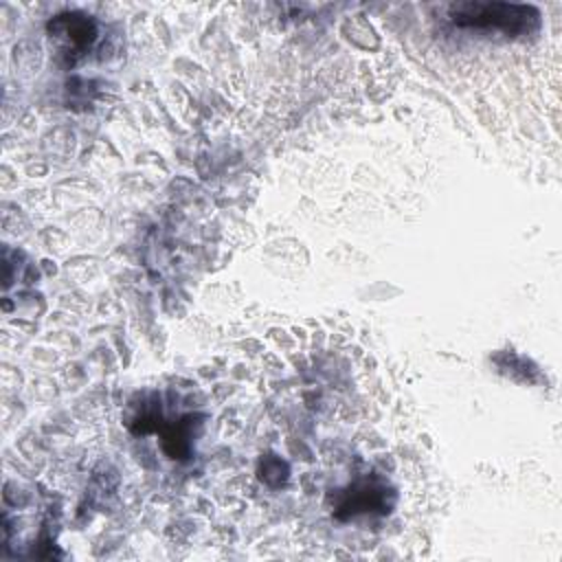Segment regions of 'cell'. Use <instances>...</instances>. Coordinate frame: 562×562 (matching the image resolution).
Here are the masks:
<instances>
[{"label": "cell", "mask_w": 562, "mask_h": 562, "mask_svg": "<svg viewBox=\"0 0 562 562\" xmlns=\"http://www.w3.org/2000/svg\"><path fill=\"white\" fill-rule=\"evenodd\" d=\"M536 13L529 7L520 4H501V2H465L452 7V18L457 24H501L505 29L518 31L529 20L527 15Z\"/></svg>", "instance_id": "cell-1"}]
</instances>
